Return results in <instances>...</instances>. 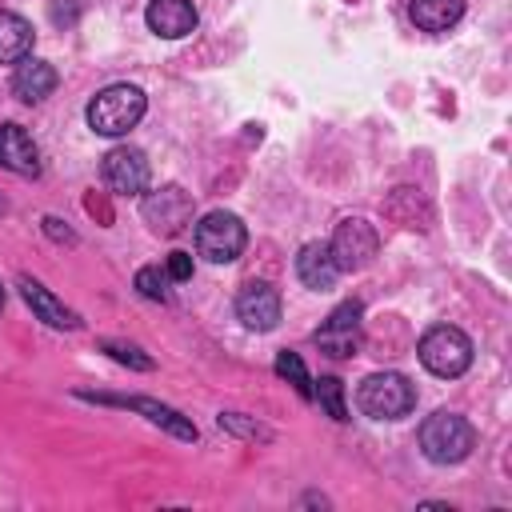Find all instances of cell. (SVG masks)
I'll use <instances>...</instances> for the list:
<instances>
[{"label": "cell", "instance_id": "6da1fadb", "mask_svg": "<svg viewBox=\"0 0 512 512\" xmlns=\"http://www.w3.org/2000/svg\"><path fill=\"white\" fill-rule=\"evenodd\" d=\"M148 112V96L136 84H108L88 104V128L96 136H128Z\"/></svg>", "mask_w": 512, "mask_h": 512}, {"label": "cell", "instance_id": "7a4b0ae2", "mask_svg": "<svg viewBox=\"0 0 512 512\" xmlns=\"http://www.w3.org/2000/svg\"><path fill=\"white\" fill-rule=\"evenodd\" d=\"M472 448H476V432L456 412H432L420 424V452L432 464H460L472 456Z\"/></svg>", "mask_w": 512, "mask_h": 512}, {"label": "cell", "instance_id": "3957f363", "mask_svg": "<svg viewBox=\"0 0 512 512\" xmlns=\"http://www.w3.org/2000/svg\"><path fill=\"white\" fill-rule=\"evenodd\" d=\"M416 352H420V364H424L432 376H444V380L464 376L468 364H472V340H468L456 324H436V328H428V332L420 336Z\"/></svg>", "mask_w": 512, "mask_h": 512}, {"label": "cell", "instance_id": "277c9868", "mask_svg": "<svg viewBox=\"0 0 512 512\" xmlns=\"http://www.w3.org/2000/svg\"><path fill=\"white\" fill-rule=\"evenodd\" d=\"M356 404L364 416L372 420H400L416 408V388L404 372H372L360 392H356Z\"/></svg>", "mask_w": 512, "mask_h": 512}, {"label": "cell", "instance_id": "5b68a950", "mask_svg": "<svg viewBox=\"0 0 512 512\" xmlns=\"http://www.w3.org/2000/svg\"><path fill=\"white\" fill-rule=\"evenodd\" d=\"M248 244V228L236 212H208L200 224H196V252L208 260V264H232Z\"/></svg>", "mask_w": 512, "mask_h": 512}, {"label": "cell", "instance_id": "8992f818", "mask_svg": "<svg viewBox=\"0 0 512 512\" xmlns=\"http://www.w3.org/2000/svg\"><path fill=\"white\" fill-rule=\"evenodd\" d=\"M328 248H332V260H336L340 272H360V268H368L376 260L380 236H376V228L364 216H348V220L336 224Z\"/></svg>", "mask_w": 512, "mask_h": 512}, {"label": "cell", "instance_id": "52a82bcc", "mask_svg": "<svg viewBox=\"0 0 512 512\" xmlns=\"http://www.w3.org/2000/svg\"><path fill=\"white\" fill-rule=\"evenodd\" d=\"M360 316H364V304L360 300H344L340 308L328 312V320L312 332L316 348L332 360H348L360 352Z\"/></svg>", "mask_w": 512, "mask_h": 512}, {"label": "cell", "instance_id": "ba28073f", "mask_svg": "<svg viewBox=\"0 0 512 512\" xmlns=\"http://www.w3.org/2000/svg\"><path fill=\"white\" fill-rule=\"evenodd\" d=\"M144 220L152 232L160 236H180L188 224H192V196L180 188V184H164L160 192H148L144 204H140Z\"/></svg>", "mask_w": 512, "mask_h": 512}, {"label": "cell", "instance_id": "9c48e42d", "mask_svg": "<svg viewBox=\"0 0 512 512\" xmlns=\"http://www.w3.org/2000/svg\"><path fill=\"white\" fill-rule=\"evenodd\" d=\"M100 172H104V184H108L112 192H120V196H136V192H144L148 180H152L148 156H144L140 148H132V144L112 148V152L104 156Z\"/></svg>", "mask_w": 512, "mask_h": 512}, {"label": "cell", "instance_id": "30bf717a", "mask_svg": "<svg viewBox=\"0 0 512 512\" xmlns=\"http://www.w3.org/2000/svg\"><path fill=\"white\" fill-rule=\"evenodd\" d=\"M236 316L252 332H272L280 324V292L268 280H248L236 292Z\"/></svg>", "mask_w": 512, "mask_h": 512}, {"label": "cell", "instance_id": "8fae6325", "mask_svg": "<svg viewBox=\"0 0 512 512\" xmlns=\"http://www.w3.org/2000/svg\"><path fill=\"white\" fill-rule=\"evenodd\" d=\"M80 396H84V400H96V404H116V408L144 412V420L160 424V428L172 432L176 440H196V436H200L196 424H192L184 412H176L172 404H160V400H152V396H92V392H80Z\"/></svg>", "mask_w": 512, "mask_h": 512}, {"label": "cell", "instance_id": "7c38bea8", "mask_svg": "<svg viewBox=\"0 0 512 512\" xmlns=\"http://www.w3.org/2000/svg\"><path fill=\"white\" fill-rule=\"evenodd\" d=\"M20 296H24V304L36 312V320H44L48 328H64V332H76L80 328V312H72L60 296H52L40 280H32V276H20Z\"/></svg>", "mask_w": 512, "mask_h": 512}, {"label": "cell", "instance_id": "4fadbf2b", "mask_svg": "<svg viewBox=\"0 0 512 512\" xmlns=\"http://www.w3.org/2000/svg\"><path fill=\"white\" fill-rule=\"evenodd\" d=\"M0 168L16 176H40V148L24 124H0Z\"/></svg>", "mask_w": 512, "mask_h": 512}, {"label": "cell", "instance_id": "5bb4252c", "mask_svg": "<svg viewBox=\"0 0 512 512\" xmlns=\"http://www.w3.org/2000/svg\"><path fill=\"white\" fill-rule=\"evenodd\" d=\"M144 24L164 40H180L196 28V4L192 0H148Z\"/></svg>", "mask_w": 512, "mask_h": 512}, {"label": "cell", "instance_id": "9a60e30c", "mask_svg": "<svg viewBox=\"0 0 512 512\" xmlns=\"http://www.w3.org/2000/svg\"><path fill=\"white\" fill-rule=\"evenodd\" d=\"M296 276H300L304 288L328 292V288L336 284V276H340V268H336V260H332V248H328L324 240H308V244L296 252Z\"/></svg>", "mask_w": 512, "mask_h": 512}, {"label": "cell", "instance_id": "2e32d148", "mask_svg": "<svg viewBox=\"0 0 512 512\" xmlns=\"http://www.w3.org/2000/svg\"><path fill=\"white\" fill-rule=\"evenodd\" d=\"M56 80H60V76H56V68H52L48 60L24 56V60L16 64V72H12V96H20L24 104H36V100L52 96Z\"/></svg>", "mask_w": 512, "mask_h": 512}, {"label": "cell", "instance_id": "e0dca14e", "mask_svg": "<svg viewBox=\"0 0 512 512\" xmlns=\"http://www.w3.org/2000/svg\"><path fill=\"white\" fill-rule=\"evenodd\" d=\"M32 24L16 12H0V64H20L24 56H32Z\"/></svg>", "mask_w": 512, "mask_h": 512}, {"label": "cell", "instance_id": "ac0fdd59", "mask_svg": "<svg viewBox=\"0 0 512 512\" xmlns=\"http://www.w3.org/2000/svg\"><path fill=\"white\" fill-rule=\"evenodd\" d=\"M408 16L424 32H448L464 16V0H412Z\"/></svg>", "mask_w": 512, "mask_h": 512}, {"label": "cell", "instance_id": "d6986e66", "mask_svg": "<svg viewBox=\"0 0 512 512\" xmlns=\"http://www.w3.org/2000/svg\"><path fill=\"white\" fill-rule=\"evenodd\" d=\"M136 292H140L144 300L168 304V300H172V276H168L164 268L148 264V268H140V272H136Z\"/></svg>", "mask_w": 512, "mask_h": 512}, {"label": "cell", "instance_id": "ffe728a7", "mask_svg": "<svg viewBox=\"0 0 512 512\" xmlns=\"http://www.w3.org/2000/svg\"><path fill=\"white\" fill-rule=\"evenodd\" d=\"M312 400H320V408L332 416V420H348V408H344V384L336 376H320L312 380Z\"/></svg>", "mask_w": 512, "mask_h": 512}, {"label": "cell", "instance_id": "44dd1931", "mask_svg": "<svg viewBox=\"0 0 512 512\" xmlns=\"http://www.w3.org/2000/svg\"><path fill=\"white\" fill-rule=\"evenodd\" d=\"M276 376H284L304 400H312V376H308V368H304V360L296 352H280L276 356Z\"/></svg>", "mask_w": 512, "mask_h": 512}, {"label": "cell", "instance_id": "7402d4cb", "mask_svg": "<svg viewBox=\"0 0 512 512\" xmlns=\"http://www.w3.org/2000/svg\"><path fill=\"white\" fill-rule=\"evenodd\" d=\"M100 348L116 360V364H128L136 372H152V356H144V348L136 344H124V340H100Z\"/></svg>", "mask_w": 512, "mask_h": 512}, {"label": "cell", "instance_id": "603a6c76", "mask_svg": "<svg viewBox=\"0 0 512 512\" xmlns=\"http://www.w3.org/2000/svg\"><path fill=\"white\" fill-rule=\"evenodd\" d=\"M216 424H220L224 432H236V436H244V440H272V428H264V424L248 420L244 412H220V416H216Z\"/></svg>", "mask_w": 512, "mask_h": 512}, {"label": "cell", "instance_id": "cb8c5ba5", "mask_svg": "<svg viewBox=\"0 0 512 512\" xmlns=\"http://www.w3.org/2000/svg\"><path fill=\"white\" fill-rule=\"evenodd\" d=\"M164 272H168L176 284H180V280H192V256H188V252H172Z\"/></svg>", "mask_w": 512, "mask_h": 512}, {"label": "cell", "instance_id": "d4e9b609", "mask_svg": "<svg viewBox=\"0 0 512 512\" xmlns=\"http://www.w3.org/2000/svg\"><path fill=\"white\" fill-rule=\"evenodd\" d=\"M44 232H48L52 240H60V244H76V232H72V228H60L56 216H44Z\"/></svg>", "mask_w": 512, "mask_h": 512}, {"label": "cell", "instance_id": "484cf974", "mask_svg": "<svg viewBox=\"0 0 512 512\" xmlns=\"http://www.w3.org/2000/svg\"><path fill=\"white\" fill-rule=\"evenodd\" d=\"M0 308H4V284H0Z\"/></svg>", "mask_w": 512, "mask_h": 512}]
</instances>
